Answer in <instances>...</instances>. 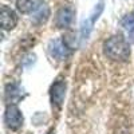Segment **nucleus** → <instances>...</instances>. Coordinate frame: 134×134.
Here are the masks:
<instances>
[{"label":"nucleus","mask_w":134,"mask_h":134,"mask_svg":"<svg viewBox=\"0 0 134 134\" xmlns=\"http://www.w3.org/2000/svg\"><path fill=\"white\" fill-rule=\"evenodd\" d=\"M66 90H67V85H66V79L63 78H58L50 88V99L52 106L57 107H62L63 102H64V97H66Z\"/></svg>","instance_id":"7ed1b4c3"},{"label":"nucleus","mask_w":134,"mask_h":134,"mask_svg":"<svg viewBox=\"0 0 134 134\" xmlns=\"http://www.w3.org/2000/svg\"><path fill=\"white\" fill-rule=\"evenodd\" d=\"M43 4L42 0H16V8L21 14H34Z\"/></svg>","instance_id":"0eeeda50"},{"label":"nucleus","mask_w":134,"mask_h":134,"mask_svg":"<svg viewBox=\"0 0 134 134\" xmlns=\"http://www.w3.org/2000/svg\"><path fill=\"white\" fill-rule=\"evenodd\" d=\"M48 52L57 60H64L70 55L71 48L67 46L63 39H54L48 43Z\"/></svg>","instance_id":"20e7f679"},{"label":"nucleus","mask_w":134,"mask_h":134,"mask_svg":"<svg viewBox=\"0 0 134 134\" xmlns=\"http://www.w3.org/2000/svg\"><path fill=\"white\" fill-rule=\"evenodd\" d=\"M20 98H21V88L15 83L7 85V87H5V100L7 102L16 103Z\"/></svg>","instance_id":"6e6552de"},{"label":"nucleus","mask_w":134,"mask_h":134,"mask_svg":"<svg viewBox=\"0 0 134 134\" xmlns=\"http://www.w3.org/2000/svg\"><path fill=\"white\" fill-rule=\"evenodd\" d=\"M23 114L21 111L19 110L18 106L15 105H8L5 109V113H4V124L9 130H19L21 126H23Z\"/></svg>","instance_id":"f03ea898"},{"label":"nucleus","mask_w":134,"mask_h":134,"mask_svg":"<svg viewBox=\"0 0 134 134\" xmlns=\"http://www.w3.org/2000/svg\"><path fill=\"white\" fill-rule=\"evenodd\" d=\"M75 11L71 7H62L55 16V24L58 28H67L74 20Z\"/></svg>","instance_id":"423d86ee"},{"label":"nucleus","mask_w":134,"mask_h":134,"mask_svg":"<svg viewBox=\"0 0 134 134\" xmlns=\"http://www.w3.org/2000/svg\"><path fill=\"white\" fill-rule=\"evenodd\" d=\"M48 16H50V8L46 4H42L36 12H34L32 20H34V23H36V24H44L48 20Z\"/></svg>","instance_id":"1a4fd4ad"},{"label":"nucleus","mask_w":134,"mask_h":134,"mask_svg":"<svg viewBox=\"0 0 134 134\" xmlns=\"http://www.w3.org/2000/svg\"><path fill=\"white\" fill-rule=\"evenodd\" d=\"M48 134H51V133H48Z\"/></svg>","instance_id":"9b49d317"},{"label":"nucleus","mask_w":134,"mask_h":134,"mask_svg":"<svg viewBox=\"0 0 134 134\" xmlns=\"http://www.w3.org/2000/svg\"><path fill=\"white\" fill-rule=\"evenodd\" d=\"M0 23H2V28L5 31L14 30L18 24L16 12L7 5H2V8H0Z\"/></svg>","instance_id":"39448f33"},{"label":"nucleus","mask_w":134,"mask_h":134,"mask_svg":"<svg viewBox=\"0 0 134 134\" xmlns=\"http://www.w3.org/2000/svg\"><path fill=\"white\" fill-rule=\"evenodd\" d=\"M105 57L114 62H127L130 58V46L122 35H114L103 43Z\"/></svg>","instance_id":"f257e3e1"},{"label":"nucleus","mask_w":134,"mask_h":134,"mask_svg":"<svg viewBox=\"0 0 134 134\" xmlns=\"http://www.w3.org/2000/svg\"><path fill=\"white\" fill-rule=\"evenodd\" d=\"M121 27L129 34H134V14H127L121 20Z\"/></svg>","instance_id":"9d476101"}]
</instances>
